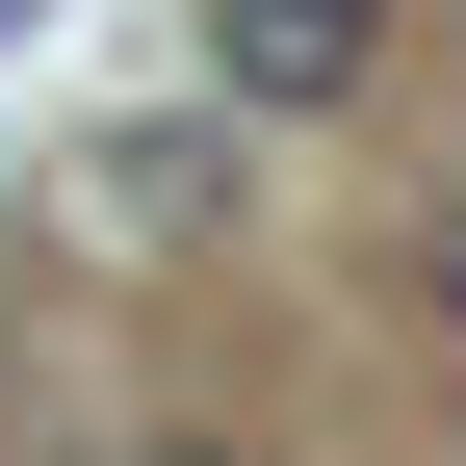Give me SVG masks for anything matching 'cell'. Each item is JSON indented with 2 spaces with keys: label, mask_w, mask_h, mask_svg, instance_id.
<instances>
[{
  "label": "cell",
  "mask_w": 466,
  "mask_h": 466,
  "mask_svg": "<svg viewBox=\"0 0 466 466\" xmlns=\"http://www.w3.org/2000/svg\"><path fill=\"white\" fill-rule=\"evenodd\" d=\"M389 78V0H208V130H311Z\"/></svg>",
  "instance_id": "obj_1"
},
{
  "label": "cell",
  "mask_w": 466,
  "mask_h": 466,
  "mask_svg": "<svg viewBox=\"0 0 466 466\" xmlns=\"http://www.w3.org/2000/svg\"><path fill=\"white\" fill-rule=\"evenodd\" d=\"M78 182H104V233H208V208H233V130H208V104H156V130L78 156Z\"/></svg>",
  "instance_id": "obj_2"
},
{
  "label": "cell",
  "mask_w": 466,
  "mask_h": 466,
  "mask_svg": "<svg viewBox=\"0 0 466 466\" xmlns=\"http://www.w3.org/2000/svg\"><path fill=\"white\" fill-rule=\"evenodd\" d=\"M415 259H441V337H466V182H441V233H415Z\"/></svg>",
  "instance_id": "obj_3"
},
{
  "label": "cell",
  "mask_w": 466,
  "mask_h": 466,
  "mask_svg": "<svg viewBox=\"0 0 466 466\" xmlns=\"http://www.w3.org/2000/svg\"><path fill=\"white\" fill-rule=\"evenodd\" d=\"M130 466H233V441H130Z\"/></svg>",
  "instance_id": "obj_4"
},
{
  "label": "cell",
  "mask_w": 466,
  "mask_h": 466,
  "mask_svg": "<svg viewBox=\"0 0 466 466\" xmlns=\"http://www.w3.org/2000/svg\"><path fill=\"white\" fill-rule=\"evenodd\" d=\"M0 26H26V0H0Z\"/></svg>",
  "instance_id": "obj_5"
}]
</instances>
